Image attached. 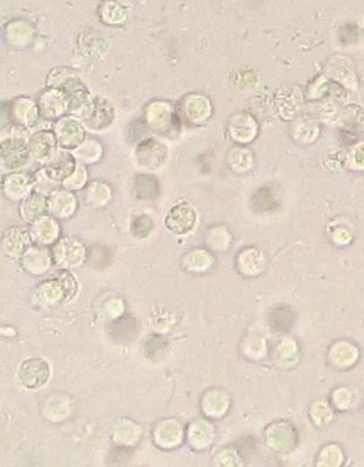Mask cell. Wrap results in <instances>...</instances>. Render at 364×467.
Segmentation results:
<instances>
[{
	"instance_id": "1",
	"label": "cell",
	"mask_w": 364,
	"mask_h": 467,
	"mask_svg": "<svg viewBox=\"0 0 364 467\" xmlns=\"http://www.w3.org/2000/svg\"><path fill=\"white\" fill-rule=\"evenodd\" d=\"M194 222H195V213L187 204L174 207L168 214V225L175 233L188 232L194 226Z\"/></svg>"
},
{
	"instance_id": "2",
	"label": "cell",
	"mask_w": 364,
	"mask_h": 467,
	"mask_svg": "<svg viewBox=\"0 0 364 467\" xmlns=\"http://www.w3.org/2000/svg\"><path fill=\"white\" fill-rule=\"evenodd\" d=\"M73 159L67 154H60V158H58L51 165L48 166V174L54 180H62L65 178L72 170H73Z\"/></svg>"
}]
</instances>
